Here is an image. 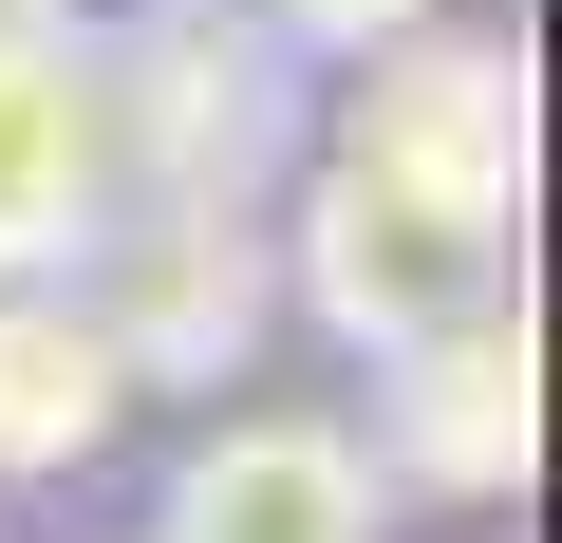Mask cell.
<instances>
[{"label": "cell", "mask_w": 562, "mask_h": 543, "mask_svg": "<svg viewBox=\"0 0 562 543\" xmlns=\"http://www.w3.org/2000/svg\"><path fill=\"white\" fill-rule=\"evenodd\" d=\"M113 206H262L301 169V38L262 0H132L94 38Z\"/></svg>", "instance_id": "1"}, {"label": "cell", "mask_w": 562, "mask_h": 543, "mask_svg": "<svg viewBox=\"0 0 562 543\" xmlns=\"http://www.w3.org/2000/svg\"><path fill=\"white\" fill-rule=\"evenodd\" d=\"M281 282H301V319H319V338L413 357V338H450V319H487V301H506V225H487V206H450V188H413V169H357V150H338V169L301 188Z\"/></svg>", "instance_id": "2"}, {"label": "cell", "mask_w": 562, "mask_h": 543, "mask_svg": "<svg viewBox=\"0 0 562 543\" xmlns=\"http://www.w3.org/2000/svg\"><path fill=\"white\" fill-rule=\"evenodd\" d=\"M57 282L94 301L113 375L132 394H206L262 357V301H281V262H262V206H113Z\"/></svg>", "instance_id": "3"}, {"label": "cell", "mask_w": 562, "mask_h": 543, "mask_svg": "<svg viewBox=\"0 0 562 543\" xmlns=\"http://www.w3.org/2000/svg\"><path fill=\"white\" fill-rule=\"evenodd\" d=\"M338 150H357V169H413V188H450V206H487V225H525L543 113H525V57H506V38H431V20H413V38L357 57Z\"/></svg>", "instance_id": "4"}, {"label": "cell", "mask_w": 562, "mask_h": 543, "mask_svg": "<svg viewBox=\"0 0 562 543\" xmlns=\"http://www.w3.org/2000/svg\"><path fill=\"white\" fill-rule=\"evenodd\" d=\"M113 225V113H94V38L57 0H0V282H57Z\"/></svg>", "instance_id": "5"}, {"label": "cell", "mask_w": 562, "mask_h": 543, "mask_svg": "<svg viewBox=\"0 0 562 543\" xmlns=\"http://www.w3.org/2000/svg\"><path fill=\"white\" fill-rule=\"evenodd\" d=\"M375 450H394V487H431V506H506L525 450H543V338H525V301L375 357Z\"/></svg>", "instance_id": "6"}, {"label": "cell", "mask_w": 562, "mask_h": 543, "mask_svg": "<svg viewBox=\"0 0 562 543\" xmlns=\"http://www.w3.org/2000/svg\"><path fill=\"white\" fill-rule=\"evenodd\" d=\"M394 524V468L319 412H262V431H206L169 468V524L150 543H375Z\"/></svg>", "instance_id": "7"}, {"label": "cell", "mask_w": 562, "mask_h": 543, "mask_svg": "<svg viewBox=\"0 0 562 543\" xmlns=\"http://www.w3.org/2000/svg\"><path fill=\"white\" fill-rule=\"evenodd\" d=\"M113 412H132V375H113L94 301H76V282H0V487L94 468V450H113Z\"/></svg>", "instance_id": "8"}, {"label": "cell", "mask_w": 562, "mask_h": 543, "mask_svg": "<svg viewBox=\"0 0 562 543\" xmlns=\"http://www.w3.org/2000/svg\"><path fill=\"white\" fill-rule=\"evenodd\" d=\"M262 20L301 38V57H375V38H413V20H431V0H262Z\"/></svg>", "instance_id": "9"}]
</instances>
